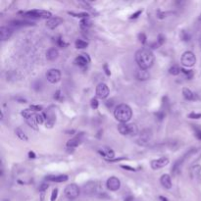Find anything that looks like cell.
<instances>
[{"label":"cell","mask_w":201,"mask_h":201,"mask_svg":"<svg viewBox=\"0 0 201 201\" xmlns=\"http://www.w3.org/2000/svg\"><path fill=\"white\" fill-rule=\"evenodd\" d=\"M154 54L148 48H141L135 53V61L139 68L148 70L154 63Z\"/></svg>","instance_id":"6da1fadb"},{"label":"cell","mask_w":201,"mask_h":201,"mask_svg":"<svg viewBox=\"0 0 201 201\" xmlns=\"http://www.w3.org/2000/svg\"><path fill=\"white\" fill-rule=\"evenodd\" d=\"M114 116L120 123H128L133 117V110L127 104H120L115 109Z\"/></svg>","instance_id":"7a4b0ae2"},{"label":"cell","mask_w":201,"mask_h":201,"mask_svg":"<svg viewBox=\"0 0 201 201\" xmlns=\"http://www.w3.org/2000/svg\"><path fill=\"white\" fill-rule=\"evenodd\" d=\"M118 131L123 135H137L138 130L135 124H128V123H121L118 125Z\"/></svg>","instance_id":"3957f363"},{"label":"cell","mask_w":201,"mask_h":201,"mask_svg":"<svg viewBox=\"0 0 201 201\" xmlns=\"http://www.w3.org/2000/svg\"><path fill=\"white\" fill-rule=\"evenodd\" d=\"M20 14L33 19H50L52 16L49 11H45V10H31L27 12H20Z\"/></svg>","instance_id":"277c9868"},{"label":"cell","mask_w":201,"mask_h":201,"mask_svg":"<svg viewBox=\"0 0 201 201\" xmlns=\"http://www.w3.org/2000/svg\"><path fill=\"white\" fill-rule=\"evenodd\" d=\"M80 187L77 186L76 184H68L65 187V190H64V193H65V196L69 199H75L80 195Z\"/></svg>","instance_id":"5b68a950"},{"label":"cell","mask_w":201,"mask_h":201,"mask_svg":"<svg viewBox=\"0 0 201 201\" xmlns=\"http://www.w3.org/2000/svg\"><path fill=\"white\" fill-rule=\"evenodd\" d=\"M100 183H97V181H88L87 184H85L84 186V192L85 194L91 195L94 193H97L99 190H101Z\"/></svg>","instance_id":"8992f818"},{"label":"cell","mask_w":201,"mask_h":201,"mask_svg":"<svg viewBox=\"0 0 201 201\" xmlns=\"http://www.w3.org/2000/svg\"><path fill=\"white\" fill-rule=\"evenodd\" d=\"M181 62L184 67H192L196 63V57L191 51H186L181 56Z\"/></svg>","instance_id":"52a82bcc"},{"label":"cell","mask_w":201,"mask_h":201,"mask_svg":"<svg viewBox=\"0 0 201 201\" xmlns=\"http://www.w3.org/2000/svg\"><path fill=\"white\" fill-rule=\"evenodd\" d=\"M152 138V132L151 130H148V128H146V130H143L142 132L139 133L138 135V138H137V143L139 145H147L150 140H151Z\"/></svg>","instance_id":"ba28073f"},{"label":"cell","mask_w":201,"mask_h":201,"mask_svg":"<svg viewBox=\"0 0 201 201\" xmlns=\"http://www.w3.org/2000/svg\"><path fill=\"white\" fill-rule=\"evenodd\" d=\"M46 79L51 84H57L61 80V72L58 69H50L46 73Z\"/></svg>","instance_id":"9c48e42d"},{"label":"cell","mask_w":201,"mask_h":201,"mask_svg":"<svg viewBox=\"0 0 201 201\" xmlns=\"http://www.w3.org/2000/svg\"><path fill=\"white\" fill-rule=\"evenodd\" d=\"M169 162H170L169 158L161 157L159 159L152 160L151 163H150V166H151V168L153 169V170H159V169H162V168H164L165 166H167L169 164Z\"/></svg>","instance_id":"30bf717a"},{"label":"cell","mask_w":201,"mask_h":201,"mask_svg":"<svg viewBox=\"0 0 201 201\" xmlns=\"http://www.w3.org/2000/svg\"><path fill=\"white\" fill-rule=\"evenodd\" d=\"M109 87H107L106 84H99L96 87V96L100 99H105L109 96Z\"/></svg>","instance_id":"8fae6325"},{"label":"cell","mask_w":201,"mask_h":201,"mask_svg":"<svg viewBox=\"0 0 201 201\" xmlns=\"http://www.w3.org/2000/svg\"><path fill=\"white\" fill-rule=\"evenodd\" d=\"M106 186L107 188L111 191H116L120 188L121 186V181L116 177H110V178L107 179L106 183Z\"/></svg>","instance_id":"7c38bea8"},{"label":"cell","mask_w":201,"mask_h":201,"mask_svg":"<svg viewBox=\"0 0 201 201\" xmlns=\"http://www.w3.org/2000/svg\"><path fill=\"white\" fill-rule=\"evenodd\" d=\"M82 136H84V133H80L77 136H75V137L71 138V139H69V140L67 141V143H66L67 149H74V148H76V147L79 146L80 144V142H82Z\"/></svg>","instance_id":"4fadbf2b"},{"label":"cell","mask_w":201,"mask_h":201,"mask_svg":"<svg viewBox=\"0 0 201 201\" xmlns=\"http://www.w3.org/2000/svg\"><path fill=\"white\" fill-rule=\"evenodd\" d=\"M34 24L33 22H29V21L26 20H14L11 21L9 23L10 28L13 29H19V28H24V27H29V26H34Z\"/></svg>","instance_id":"5bb4252c"},{"label":"cell","mask_w":201,"mask_h":201,"mask_svg":"<svg viewBox=\"0 0 201 201\" xmlns=\"http://www.w3.org/2000/svg\"><path fill=\"white\" fill-rule=\"evenodd\" d=\"M98 152H99V154H100L101 156H103L104 159H106L107 161L113 160L115 157L114 151L111 148H109V147H103V148L99 149Z\"/></svg>","instance_id":"9a60e30c"},{"label":"cell","mask_w":201,"mask_h":201,"mask_svg":"<svg viewBox=\"0 0 201 201\" xmlns=\"http://www.w3.org/2000/svg\"><path fill=\"white\" fill-rule=\"evenodd\" d=\"M63 23V19L60 17H51L46 21V27L50 29H54Z\"/></svg>","instance_id":"2e32d148"},{"label":"cell","mask_w":201,"mask_h":201,"mask_svg":"<svg viewBox=\"0 0 201 201\" xmlns=\"http://www.w3.org/2000/svg\"><path fill=\"white\" fill-rule=\"evenodd\" d=\"M13 34V29H11L10 27H1L0 28V38L2 41L9 39L11 37Z\"/></svg>","instance_id":"e0dca14e"},{"label":"cell","mask_w":201,"mask_h":201,"mask_svg":"<svg viewBox=\"0 0 201 201\" xmlns=\"http://www.w3.org/2000/svg\"><path fill=\"white\" fill-rule=\"evenodd\" d=\"M135 76L136 77V80H147L150 77V74L147 70L138 68L135 70Z\"/></svg>","instance_id":"ac0fdd59"},{"label":"cell","mask_w":201,"mask_h":201,"mask_svg":"<svg viewBox=\"0 0 201 201\" xmlns=\"http://www.w3.org/2000/svg\"><path fill=\"white\" fill-rule=\"evenodd\" d=\"M89 61H90V59L87 56V54H82V55H79L77 57H76L74 63L76 64L77 66L84 67V66H87L88 63H89Z\"/></svg>","instance_id":"d6986e66"},{"label":"cell","mask_w":201,"mask_h":201,"mask_svg":"<svg viewBox=\"0 0 201 201\" xmlns=\"http://www.w3.org/2000/svg\"><path fill=\"white\" fill-rule=\"evenodd\" d=\"M46 181H54V183H64V181H68V176L67 175H49L45 178Z\"/></svg>","instance_id":"ffe728a7"},{"label":"cell","mask_w":201,"mask_h":201,"mask_svg":"<svg viewBox=\"0 0 201 201\" xmlns=\"http://www.w3.org/2000/svg\"><path fill=\"white\" fill-rule=\"evenodd\" d=\"M160 183L162 184V186L165 187L166 189L172 188V179H171V177L167 175V174H165V175H163L161 177Z\"/></svg>","instance_id":"44dd1931"},{"label":"cell","mask_w":201,"mask_h":201,"mask_svg":"<svg viewBox=\"0 0 201 201\" xmlns=\"http://www.w3.org/2000/svg\"><path fill=\"white\" fill-rule=\"evenodd\" d=\"M183 95H184V97L186 99V100H189V101L196 100V99H197L196 93L192 92L191 90H190L189 88H187V87H184L183 88Z\"/></svg>","instance_id":"7402d4cb"},{"label":"cell","mask_w":201,"mask_h":201,"mask_svg":"<svg viewBox=\"0 0 201 201\" xmlns=\"http://www.w3.org/2000/svg\"><path fill=\"white\" fill-rule=\"evenodd\" d=\"M58 56H59V51H58L57 49H56V48L52 47V48H50V49L47 50V52H46V58H47V60L54 61V60H56V59L58 58Z\"/></svg>","instance_id":"603a6c76"},{"label":"cell","mask_w":201,"mask_h":201,"mask_svg":"<svg viewBox=\"0 0 201 201\" xmlns=\"http://www.w3.org/2000/svg\"><path fill=\"white\" fill-rule=\"evenodd\" d=\"M25 120H26L27 124H28L31 128H34V130H36V131L38 130V127H37V123H36V119H34V113L31 114L29 118L25 119Z\"/></svg>","instance_id":"cb8c5ba5"},{"label":"cell","mask_w":201,"mask_h":201,"mask_svg":"<svg viewBox=\"0 0 201 201\" xmlns=\"http://www.w3.org/2000/svg\"><path fill=\"white\" fill-rule=\"evenodd\" d=\"M80 24V28H82V29H84V31H87V29L92 26V22L89 18L82 19Z\"/></svg>","instance_id":"d4e9b609"},{"label":"cell","mask_w":201,"mask_h":201,"mask_svg":"<svg viewBox=\"0 0 201 201\" xmlns=\"http://www.w3.org/2000/svg\"><path fill=\"white\" fill-rule=\"evenodd\" d=\"M34 119H36L37 125H41L46 120V115H45V113H36L34 114Z\"/></svg>","instance_id":"484cf974"},{"label":"cell","mask_w":201,"mask_h":201,"mask_svg":"<svg viewBox=\"0 0 201 201\" xmlns=\"http://www.w3.org/2000/svg\"><path fill=\"white\" fill-rule=\"evenodd\" d=\"M15 133H16V135H17L18 137L21 139V140H24V141H28L29 140V137L27 136L26 133H24V131L21 130V128H16Z\"/></svg>","instance_id":"4316f807"},{"label":"cell","mask_w":201,"mask_h":201,"mask_svg":"<svg viewBox=\"0 0 201 201\" xmlns=\"http://www.w3.org/2000/svg\"><path fill=\"white\" fill-rule=\"evenodd\" d=\"M75 45H76V48H77V49H84V48L87 47L88 43L82 39H77L76 42H75Z\"/></svg>","instance_id":"83f0119b"},{"label":"cell","mask_w":201,"mask_h":201,"mask_svg":"<svg viewBox=\"0 0 201 201\" xmlns=\"http://www.w3.org/2000/svg\"><path fill=\"white\" fill-rule=\"evenodd\" d=\"M169 73L173 75V76H178L179 73H181V69L179 66H173L169 69Z\"/></svg>","instance_id":"f1b7e54d"},{"label":"cell","mask_w":201,"mask_h":201,"mask_svg":"<svg viewBox=\"0 0 201 201\" xmlns=\"http://www.w3.org/2000/svg\"><path fill=\"white\" fill-rule=\"evenodd\" d=\"M70 15L74 16V17H77V18H82V19H85V18H89V14L88 13H74V12H68Z\"/></svg>","instance_id":"f546056e"},{"label":"cell","mask_w":201,"mask_h":201,"mask_svg":"<svg viewBox=\"0 0 201 201\" xmlns=\"http://www.w3.org/2000/svg\"><path fill=\"white\" fill-rule=\"evenodd\" d=\"M181 73L186 75V79H192V77H193V71L192 70H186V69H181Z\"/></svg>","instance_id":"4dcf8cb0"},{"label":"cell","mask_w":201,"mask_h":201,"mask_svg":"<svg viewBox=\"0 0 201 201\" xmlns=\"http://www.w3.org/2000/svg\"><path fill=\"white\" fill-rule=\"evenodd\" d=\"M181 38L184 40V41H188L190 39V36L186 33V31H181Z\"/></svg>","instance_id":"1f68e13d"},{"label":"cell","mask_w":201,"mask_h":201,"mask_svg":"<svg viewBox=\"0 0 201 201\" xmlns=\"http://www.w3.org/2000/svg\"><path fill=\"white\" fill-rule=\"evenodd\" d=\"M56 43H57L58 46H60V47H66V46H68V43H66V42H64V40L61 38V37H58L57 39H56Z\"/></svg>","instance_id":"d6a6232c"},{"label":"cell","mask_w":201,"mask_h":201,"mask_svg":"<svg viewBox=\"0 0 201 201\" xmlns=\"http://www.w3.org/2000/svg\"><path fill=\"white\" fill-rule=\"evenodd\" d=\"M42 106H40V105H31L29 106V110H31V112L33 111H36V112H40V111H42Z\"/></svg>","instance_id":"836d02e7"},{"label":"cell","mask_w":201,"mask_h":201,"mask_svg":"<svg viewBox=\"0 0 201 201\" xmlns=\"http://www.w3.org/2000/svg\"><path fill=\"white\" fill-rule=\"evenodd\" d=\"M137 38L139 40V42H141L142 44H144L146 42V36H145V34H143V33H141V34H139L138 36H137Z\"/></svg>","instance_id":"e575fe53"},{"label":"cell","mask_w":201,"mask_h":201,"mask_svg":"<svg viewBox=\"0 0 201 201\" xmlns=\"http://www.w3.org/2000/svg\"><path fill=\"white\" fill-rule=\"evenodd\" d=\"M98 105H99V103H98V100L96 98H92L91 99V101H90V106H91V108L92 109H97L98 108Z\"/></svg>","instance_id":"d590c367"},{"label":"cell","mask_w":201,"mask_h":201,"mask_svg":"<svg viewBox=\"0 0 201 201\" xmlns=\"http://www.w3.org/2000/svg\"><path fill=\"white\" fill-rule=\"evenodd\" d=\"M156 117L159 121H162L165 118V112L163 111V110H160L159 112H157L156 113Z\"/></svg>","instance_id":"8d00e7d4"},{"label":"cell","mask_w":201,"mask_h":201,"mask_svg":"<svg viewBox=\"0 0 201 201\" xmlns=\"http://www.w3.org/2000/svg\"><path fill=\"white\" fill-rule=\"evenodd\" d=\"M57 196H58V189L55 188V189H53V191H52L51 197H50V201H55L57 199Z\"/></svg>","instance_id":"74e56055"},{"label":"cell","mask_w":201,"mask_h":201,"mask_svg":"<svg viewBox=\"0 0 201 201\" xmlns=\"http://www.w3.org/2000/svg\"><path fill=\"white\" fill-rule=\"evenodd\" d=\"M165 42V37H164V36H163V34H159V36H158V39H157V42L156 43L159 45H162L163 43H164Z\"/></svg>","instance_id":"f35d334b"},{"label":"cell","mask_w":201,"mask_h":201,"mask_svg":"<svg viewBox=\"0 0 201 201\" xmlns=\"http://www.w3.org/2000/svg\"><path fill=\"white\" fill-rule=\"evenodd\" d=\"M188 118H190V119H200L201 113H194V112H192V113L188 115Z\"/></svg>","instance_id":"ab89813d"},{"label":"cell","mask_w":201,"mask_h":201,"mask_svg":"<svg viewBox=\"0 0 201 201\" xmlns=\"http://www.w3.org/2000/svg\"><path fill=\"white\" fill-rule=\"evenodd\" d=\"M48 186H49V184H46V183L41 184L39 186V187H38V188H39V191H40V192H44L45 190H46V189L48 188Z\"/></svg>","instance_id":"60d3db41"},{"label":"cell","mask_w":201,"mask_h":201,"mask_svg":"<svg viewBox=\"0 0 201 201\" xmlns=\"http://www.w3.org/2000/svg\"><path fill=\"white\" fill-rule=\"evenodd\" d=\"M54 98L56 99V100H59V101H61L62 100V94H61V90H57V91L55 92V95H54Z\"/></svg>","instance_id":"b9f144b4"},{"label":"cell","mask_w":201,"mask_h":201,"mask_svg":"<svg viewBox=\"0 0 201 201\" xmlns=\"http://www.w3.org/2000/svg\"><path fill=\"white\" fill-rule=\"evenodd\" d=\"M141 13H142V10H138V11H136L135 14H133L132 16H131L130 19H136V18H138V16L141 15Z\"/></svg>","instance_id":"7bdbcfd3"},{"label":"cell","mask_w":201,"mask_h":201,"mask_svg":"<svg viewBox=\"0 0 201 201\" xmlns=\"http://www.w3.org/2000/svg\"><path fill=\"white\" fill-rule=\"evenodd\" d=\"M103 69H104V71H105V73H106V75L107 76H110V75H111V72H110V70H109V68H108V64H104L103 65Z\"/></svg>","instance_id":"ee69618b"},{"label":"cell","mask_w":201,"mask_h":201,"mask_svg":"<svg viewBox=\"0 0 201 201\" xmlns=\"http://www.w3.org/2000/svg\"><path fill=\"white\" fill-rule=\"evenodd\" d=\"M121 167H122L123 169H126V170H128V171H132V172H135V168H132V167H130V166H127V165H121Z\"/></svg>","instance_id":"f6af8a7d"},{"label":"cell","mask_w":201,"mask_h":201,"mask_svg":"<svg viewBox=\"0 0 201 201\" xmlns=\"http://www.w3.org/2000/svg\"><path fill=\"white\" fill-rule=\"evenodd\" d=\"M195 136H196L199 140H201V130H197L196 132H195Z\"/></svg>","instance_id":"bcb514c9"},{"label":"cell","mask_w":201,"mask_h":201,"mask_svg":"<svg viewBox=\"0 0 201 201\" xmlns=\"http://www.w3.org/2000/svg\"><path fill=\"white\" fill-rule=\"evenodd\" d=\"M28 155H29V157L31 158V159H34V158L36 157V153H34V151H29Z\"/></svg>","instance_id":"7dc6e473"},{"label":"cell","mask_w":201,"mask_h":201,"mask_svg":"<svg viewBox=\"0 0 201 201\" xmlns=\"http://www.w3.org/2000/svg\"><path fill=\"white\" fill-rule=\"evenodd\" d=\"M16 100L19 101L20 103H27V100L25 98H21V97H16Z\"/></svg>","instance_id":"c3c4849f"},{"label":"cell","mask_w":201,"mask_h":201,"mask_svg":"<svg viewBox=\"0 0 201 201\" xmlns=\"http://www.w3.org/2000/svg\"><path fill=\"white\" fill-rule=\"evenodd\" d=\"M133 196H128V197H127V198H126V199H125V201H133Z\"/></svg>","instance_id":"681fc988"},{"label":"cell","mask_w":201,"mask_h":201,"mask_svg":"<svg viewBox=\"0 0 201 201\" xmlns=\"http://www.w3.org/2000/svg\"><path fill=\"white\" fill-rule=\"evenodd\" d=\"M159 198H160V199L162 200V201H169V200L167 199V198H166V197H164V196H160Z\"/></svg>","instance_id":"f907efd6"}]
</instances>
